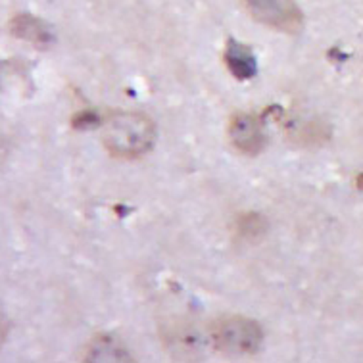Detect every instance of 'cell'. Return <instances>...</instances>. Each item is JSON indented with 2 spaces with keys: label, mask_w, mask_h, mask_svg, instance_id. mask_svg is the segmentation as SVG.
Segmentation results:
<instances>
[{
  "label": "cell",
  "mask_w": 363,
  "mask_h": 363,
  "mask_svg": "<svg viewBox=\"0 0 363 363\" xmlns=\"http://www.w3.org/2000/svg\"><path fill=\"white\" fill-rule=\"evenodd\" d=\"M100 140L113 158H139L152 150L156 123L143 112H112L102 121Z\"/></svg>",
  "instance_id": "1"
},
{
  "label": "cell",
  "mask_w": 363,
  "mask_h": 363,
  "mask_svg": "<svg viewBox=\"0 0 363 363\" xmlns=\"http://www.w3.org/2000/svg\"><path fill=\"white\" fill-rule=\"evenodd\" d=\"M210 335L213 346L229 356H254L264 342L259 323L245 315L221 317L211 325Z\"/></svg>",
  "instance_id": "2"
},
{
  "label": "cell",
  "mask_w": 363,
  "mask_h": 363,
  "mask_svg": "<svg viewBox=\"0 0 363 363\" xmlns=\"http://www.w3.org/2000/svg\"><path fill=\"white\" fill-rule=\"evenodd\" d=\"M254 20L273 31L296 35L304 27V13L296 0H245Z\"/></svg>",
  "instance_id": "3"
},
{
  "label": "cell",
  "mask_w": 363,
  "mask_h": 363,
  "mask_svg": "<svg viewBox=\"0 0 363 363\" xmlns=\"http://www.w3.org/2000/svg\"><path fill=\"white\" fill-rule=\"evenodd\" d=\"M229 140L245 156H258L265 146L264 123L254 113H235L229 123Z\"/></svg>",
  "instance_id": "4"
},
{
  "label": "cell",
  "mask_w": 363,
  "mask_h": 363,
  "mask_svg": "<svg viewBox=\"0 0 363 363\" xmlns=\"http://www.w3.org/2000/svg\"><path fill=\"white\" fill-rule=\"evenodd\" d=\"M10 33L39 48H47L52 43V33L47 23L29 13L13 16L10 20Z\"/></svg>",
  "instance_id": "5"
},
{
  "label": "cell",
  "mask_w": 363,
  "mask_h": 363,
  "mask_svg": "<svg viewBox=\"0 0 363 363\" xmlns=\"http://www.w3.org/2000/svg\"><path fill=\"white\" fill-rule=\"evenodd\" d=\"M223 60L227 67H229V72L240 81H246L254 77V73H256V58H254V54L248 47L245 45H240L237 40H229L227 43V47H225V54Z\"/></svg>",
  "instance_id": "6"
},
{
  "label": "cell",
  "mask_w": 363,
  "mask_h": 363,
  "mask_svg": "<svg viewBox=\"0 0 363 363\" xmlns=\"http://www.w3.org/2000/svg\"><path fill=\"white\" fill-rule=\"evenodd\" d=\"M85 359L86 362H125L129 359V356L118 342H113L112 338L99 337L89 344Z\"/></svg>",
  "instance_id": "7"
},
{
  "label": "cell",
  "mask_w": 363,
  "mask_h": 363,
  "mask_svg": "<svg viewBox=\"0 0 363 363\" xmlns=\"http://www.w3.org/2000/svg\"><path fill=\"white\" fill-rule=\"evenodd\" d=\"M265 233V221L256 213H246L242 218H238V235L245 238L262 237Z\"/></svg>",
  "instance_id": "8"
},
{
  "label": "cell",
  "mask_w": 363,
  "mask_h": 363,
  "mask_svg": "<svg viewBox=\"0 0 363 363\" xmlns=\"http://www.w3.org/2000/svg\"><path fill=\"white\" fill-rule=\"evenodd\" d=\"M94 123H99V119L94 118V116H91L89 112H83L79 118L73 121V125L75 127H91L94 125Z\"/></svg>",
  "instance_id": "9"
}]
</instances>
